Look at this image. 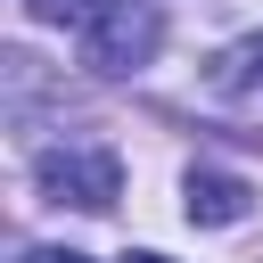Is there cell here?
I'll return each instance as SVG.
<instances>
[{"mask_svg": "<svg viewBox=\"0 0 263 263\" xmlns=\"http://www.w3.org/2000/svg\"><path fill=\"white\" fill-rule=\"evenodd\" d=\"M164 41V8L156 0H99L82 16V66L90 74H140Z\"/></svg>", "mask_w": 263, "mask_h": 263, "instance_id": "obj_1", "label": "cell"}, {"mask_svg": "<svg viewBox=\"0 0 263 263\" xmlns=\"http://www.w3.org/2000/svg\"><path fill=\"white\" fill-rule=\"evenodd\" d=\"M41 197H49V205H74V214H107V205L123 197L115 148H90V140L49 148V156H41Z\"/></svg>", "mask_w": 263, "mask_h": 263, "instance_id": "obj_2", "label": "cell"}, {"mask_svg": "<svg viewBox=\"0 0 263 263\" xmlns=\"http://www.w3.org/2000/svg\"><path fill=\"white\" fill-rule=\"evenodd\" d=\"M181 205H189V222H205V230H230V222H247L255 189H247V173H222V164H197V173L181 181Z\"/></svg>", "mask_w": 263, "mask_h": 263, "instance_id": "obj_3", "label": "cell"}, {"mask_svg": "<svg viewBox=\"0 0 263 263\" xmlns=\"http://www.w3.org/2000/svg\"><path fill=\"white\" fill-rule=\"evenodd\" d=\"M16 263H90V255H74V247H25Z\"/></svg>", "mask_w": 263, "mask_h": 263, "instance_id": "obj_4", "label": "cell"}, {"mask_svg": "<svg viewBox=\"0 0 263 263\" xmlns=\"http://www.w3.org/2000/svg\"><path fill=\"white\" fill-rule=\"evenodd\" d=\"M123 263H173V255H156V247H132V255H123Z\"/></svg>", "mask_w": 263, "mask_h": 263, "instance_id": "obj_5", "label": "cell"}]
</instances>
